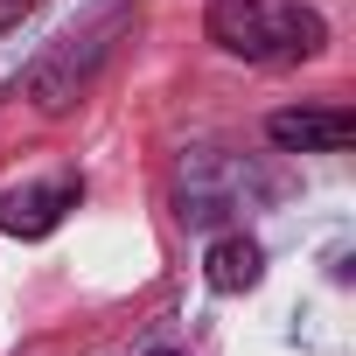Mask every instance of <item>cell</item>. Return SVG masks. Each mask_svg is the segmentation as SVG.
Masks as SVG:
<instances>
[{"label": "cell", "instance_id": "1", "mask_svg": "<svg viewBox=\"0 0 356 356\" xmlns=\"http://www.w3.org/2000/svg\"><path fill=\"white\" fill-rule=\"evenodd\" d=\"M210 42H217L224 56L286 70V63L321 56L328 22H321L314 8H300V0H210Z\"/></svg>", "mask_w": 356, "mask_h": 356}, {"label": "cell", "instance_id": "2", "mask_svg": "<svg viewBox=\"0 0 356 356\" xmlns=\"http://www.w3.org/2000/svg\"><path fill=\"white\" fill-rule=\"evenodd\" d=\"M77 196H84L77 175L35 182V189H8V196H0V231H8V238H49L63 224V210H77Z\"/></svg>", "mask_w": 356, "mask_h": 356}, {"label": "cell", "instance_id": "3", "mask_svg": "<svg viewBox=\"0 0 356 356\" xmlns=\"http://www.w3.org/2000/svg\"><path fill=\"white\" fill-rule=\"evenodd\" d=\"M266 133H273V147H286V154H342V147L356 140V119H349V112H273Z\"/></svg>", "mask_w": 356, "mask_h": 356}, {"label": "cell", "instance_id": "4", "mask_svg": "<svg viewBox=\"0 0 356 356\" xmlns=\"http://www.w3.org/2000/svg\"><path fill=\"white\" fill-rule=\"evenodd\" d=\"M259 273H266V252L252 238H217L210 259H203V280L217 293H245V286H259Z\"/></svg>", "mask_w": 356, "mask_h": 356}, {"label": "cell", "instance_id": "5", "mask_svg": "<svg viewBox=\"0 0 356 356\" xmlns=\"http://www.w3.org/2000/svg\"><path fill=\"white\" fill-rule=\"evenodd\" d=\"M35 8H42V0H0V29H15V22L35 15Z\"/></svg>", "mask_w": 356, "mask_h": 356}, {"label": "cell", "instance_id": "6", "mask_svg": "<svg viewBox=\"0 0 356 356\" xmlns=\"http://www.w3.org/2000/svg\"><path fill=\"white\" fill-rule=\"evenodd\" d=\"M154 356H175V349H154Z\"/></svg>", "mask_w": 356, "mask_h": 356}]
</instances>
